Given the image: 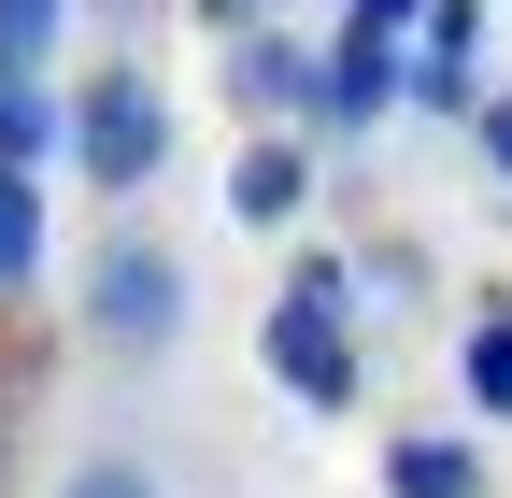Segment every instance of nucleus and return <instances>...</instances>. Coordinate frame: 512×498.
<instances>
[{
  "label": "nucleus",
  "mask_w": 512,
  "mask_h": 498,
  "mask_svg": "<svg viewBox=\"0 0 512 498\" xmlns=\"http://www.w3.org/2000/svg\"><path fill=\"white\" fill-rule=\"evenodd\" d=\"M228 114L242 129H299L313 100H328V43H299V29H256V43H228Z\"/></svg>",
  "instance_id": "3"
},
{
  "label": "nucleus",
  "mask_w": 512,
  "mask_h": 498,
  "mask_svg": "<svg viewBox=\"0 0 512 498\" xmlns=\"http://www.w3.org/2000/svg\"><path fill=\"white\" fill-rule=\"evenodd\" d=\"M384 498H484V442H456V427L384 442Z\"/></svg>",
  "instance_id": "7"
},
{
  "label": "nucleus",
  "mask_w": 512,
  "mask_h": 498,
  "mask_svg": "<svg viewBox=\"0 0 512 498\" xmlns=\"http://www.w3.org/2000/svg\"><path fill=\"white\" fill-rule=\"evenodd\" d=\"M185 314H200L185 257H171L143 214H114V228L86 242V299H72V328H86L100 356H171V342H185Z\"/></svg>",
  "instance_id": "1"
},
{
  "label": "nucleus",
  "mask_w": 512,
  "mask_h": 498,
  "mask_svg": "<svg viewBox=\"0 0 512 498\" xmlns=\"http://www.w3.org/2000/svg\"><path fill=\"white\" fill-rule=\"evenodd\" d=\"M228 214H242V228H299V214H313V143H299V129H242Z\"/></svg>",
  "instance_id": "6"
},
{
  "label": "nucleus",
  "mask_w": 512,
  "mask_h": 498,
  "mask_svg": "<svg viewBox=\"0 0 512 498\" xmlns=\"http://www.w3.org/2000/svg\"><path fill=\"white\" fill-rule=\"evenodd\" d=\"M72 171L100 185V200H143V185L171 171V86L143 72V57L86 72V100H72Z\"/></svg>",
  "instance_id": "2"
},
{
  "label": "nucleus",
  "mask_w": 512,
  "mask_h": 498,
  "mask_svg": "<svg viewBox=\"0 0 512 498\" xmlns=\"http://www.w3.org/2000/svg\"><path fill=\"white\" fill-rule=\"evenodd\" d=\"M413 299H427V242L413 228H370L356 242V314H413Z\"/></svg>",
  "instance_id": "9"
},
{
  "label": "nucleus",
  "mask_w": 512,
  "mask_h": 498,
  "mask_svg": "<svg viewBox=\"0 0 512 498\" xmlns=\"http://www.w3.org/2000/svg\"><path fill=\"white\" fill-rule=\"evenodd\" d=\"M57 498H171L143 456H72V470H57Z\"/></svg>",
  "instance_id": "14"
},
{
  "label": "nucleus",
  "mask_w": 512,
  "mask_h": 498,
  "mask_svg": "<svg viewBox=\"0 0 512 498\" xmlns=\"http://www.w3.org/2000/svg\"><path fill=\"white\" fill-rule=\"evenodd\" d=\"M470 143H484V171H498V185H512V86H498V100H484V129H470Z\"/></svg>",
  "instance_id": "16"
},
{
  "label": "nucleus",
  "mask_w": 512,
  "mask_h": 498,
  "mask_svg": "<svg viewBox=\"0 0 512 498\" xmlns=\"http://www.w3.org/2000/svg\"><path fill=\"white\" fill-rule=\"evenodd\" d=\"M86 0H0V86H43L57 72V43H72Z\"/></svg>",
  "instance_id": "8"
},
{
  "label": "nucleus",
  "mask_w": 512,
  "mask_h": 498,
  "mask_svg": "<svg viewBox=\"0 0 512 498\" xmlns=\"http://www.w3.org/2000/svg\"><path fill=\"white\" fill-rule=\"evenodd\" d=\"M413 100V43H370V29H328V100H313V129H384V114Z\"/></svg>",
  "instance_id": "5"
},
{
  "label": "nucleus",
  "mask_w": 512,
  "mask_h": 498,
  "mask_svg": "<svg viewBox=\"0 0 512 498\" xmlns=\"http://www.w3.org/2000/svg\"><path fill=\"white\" fill-rule=\"evenodd\" d=\"M456 385H470V413H498V427H512V314H484V328L456 342Z\"/></svg>",
  "instance_id": "11"
},
{
  "label": "nucleus",
  "mask_w": 512,
  "mask_h": 498,
  "mask_svg": "<svg viewBox=\"0 0 512 498\" xmlns=\"http://www.w3.org/2000/svg\"><path fill=\"white\" fill-rule=\"evenodd\" d=\"M256 356H271V385H285V399H313V413H356V342H342V314H299V299H271Z\"/></svg>",
  "instance_id": "4"
},
{
  "label": "nucleus",
  "mask_w": 512,
  "mask_h": 498,
  "mask_svg": "<svg viewBox=\"0 0 512 498\" xmlns=\"http://www.w3.org/2000/svg\"><path fill=\"white\" fill-rule=\"evenodd\" d=\"M57 143H72V114H57L43 86H0V171H43Z\"/></svg>",
  "instance_id": "10"
},
{
  "label": "nucleus",
  "mask_w": 512,
  "mask_h": 498,
  "mask_svg": "<svg viewBox=\"0 0 512 498\" xmlns=\"http://www.w3.org/2000/svg\"><path fill=\"white\" fill-rule=\"evenodd\" d=\"M285 299H299V314H356V257H328V242L285 257Z\"/></svg>",
  "instance_id": "13"
},
{
  "label": "nucleus",
  "mask_w": 512,
  "mask_h": 498,
  "mask_svg": "<svg viewBox=\"0 0 512 498\" xmlns=\"http://www.w3.org/2000/svg\"><path fill=\"white\" fill-rule=\"evenodd\" d=\"M342 29H370V43H413V29H427V0H342Z\"/></svg>",
  "instance_id": "15"
},
{
  "label": "nucleus",
  "mask_w": 512,
  "mask_h": 498,
  "mask_svg": "<svg viewBox=\"0 0 512 498\" xmlns=\"http://www.w3.org/2000/svg\"><path fill=\"white\" fill-rule=\"evenodd\" d=\"M29 271H43V185H29V171H0V299H15Z\"/></svg>",
  "instance_id": "12"
}]
</instances>
